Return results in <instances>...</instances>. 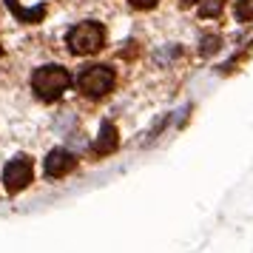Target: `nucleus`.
Here are the masks:
<instances>
[{"label": "nucleus", "instance_id": "1", "mask_svg": "<svg viewBox=\"0 0 253 253\" xmlns=\"http://www.w3.org/2000/svg\"><path fill=\"white\" fill-rule=\"evenodd\" d=\"M32 85H35V94L40 100H57L60 94L71 85V74L63 66H40V69L32 74Z\"/></svg>", "mask_w": 253, "mask_h": 253}, {"label": "nucleus", "instance_id": "2", "mask_svg": "<svg viewBox=\"0 0 253 253\" xmlns=\"http://www.w3.org/2000/svg\"><path fill=\"white\" fill-rule=\"evenodd\" d=\"M66 43H69L71 54H94L105 43V29L100 23H94V20H83L69 32Z\"/></svg>", "mask_w": 253, "mask_h": 253}, {"label": "nucleus", "instance_id": "3", "mask_svg": "<svg viewBox=\"0 0 253 253\" xmlns=\"http://www.w3.org/2000/svg\"><path fill=\"white\" fill-rule=\"evenodd\" d=\"M117 74L108 66H91L80 74V91L85 97H105V94L114 88Z\"/></svg>", "mask_w": 253, "mask_h": 253}, {"label": "nucleus", "instance_id": "4", "mask_svg": "<svg viewBox=\"0 0 253 253\" xmlns=\"http://www.w3.org/2000/svg\"><path fill=\"white\" fill-rule=\"evenodd\" d=\"M32 176H35V165H32L29 157H14V160L3 168V185H6L9 194H20L23 188H29Z\"/></svg>", "mask_w": 253, "mask_h": 253}, {"label": "nucleus", "instance_id": "5", "mask_svg": "<svg viewBox=\"0 0 253 253\" xmlns=\"http://www.w3.org/2000/svg\"><path fill=\"white\" fill-rule=\"evenodd\" d=\"M74 165H77V157H74L71 151H66V148H54L46 157V173L51 176V179L71 173L74 171Z\"/></svg>", "mask_w": 253, "mask_h": 253}, {"label": "nucleus", "instance_id": "6", "mask_svg": "<svg viewBox=\"0 0 253 253\" xmlns=\"http://www.w3.org/2000/svg\"><path fill=\"white\" fill-rule=\"evenodd\" d=\"M117 142H120V137H117L114 123H103L100 137H97V151L100 154H111V151H117Z\"/></svg>", "mask_w": 253, "mask_h": 253}, {"label": "nucleus", "instance_id": "7", "mask_svg": "<svg viewBox=\"0 0 253 253\" xmlns=\"http://www.w3.org/2000/svg\"><path fill=\"white\" fill-rule=\"evenodd\" d=\"M6 3L12 6V12L17 14L23 23H40V20H43V14H46L43 6H37V9H20V6H17V0H6Z\"/></svg>", "mask_w": 253, "mask_h": 253}, {"label": "nucleus", "instance_id": "8", "mask_svg": "<svg viewBox=\"0 0 253 253\" xmlns=\"http://www.w3.org/2000/svg\"><path fill=\"white\" fill-rule=\"evenodd\" d=\"M233 14H236V20H242V23H251L253 20V0H236Z\"/></svg>", "mask_w": 253, "mask_h": 253}, {"label": "nucleus", "instance_id": "9", "mask_svg": "<svg viewBox=\"0 0 253 253\" xmlns=\"http://www.w3.org/2000/svg\"><path fill=\"white\" fill-rule=\"evenodd\" d=\"M202 6H199V14L202 17H216L222 12V6H225V0H199Z\"/></svg>", "mask_w": 253, "mask_h": 253}, {"label": "nucleus", "instance_id": "10", "mask_svg": "<svg viewBox=\"0 0 253 253\" xmlns=\"http://www.w3.org/2000/svg\"><path fill=\"white\" fill-rule=\"evenodd\" d=\"M219 48V37H205L202 40V54H211V51H216Z\"/></svg>", "mask_w": 253, "mask_h": 253}, {"label": "nucleus", "instance_id": "11", "mask_svg": "<svg viewBox=\"0 0 253 253\" xmlns=\"http://www.w3.org/2000/svg\"><path fill=\"white\" fill-rule=\"evenodd\" d=\"M157 3H160V0H131V6H134V9H154Z\"/></svg>", "mask_w": 253, "mask_h": 253}, {"label": "nucleus", "instance_id": "12", "mask_svg": "<svg viewBox=\"0 0 253 253\" xmlns=\"http://www.w3.org/2000/svg\"><path fill=\"white\" fill-rule=\"evenodd\" d=\"M182 3H199V0H182Z\"/></svg>", "mask_w": 253, "mask_h": 253}, {"label": "nucleus", "instance_id": "13", "mask_svg": "<svg viewBox=\"0 0 253 253\" xmlns=\"http://www.w3.org/2000/svg\"><path fill=\"white\" fill-rule=\"evenodd\" d=\"M0 54H3V46H0Z\"/></svg>", "mask_w": 253, "mask_h": 253}]
</instances>
